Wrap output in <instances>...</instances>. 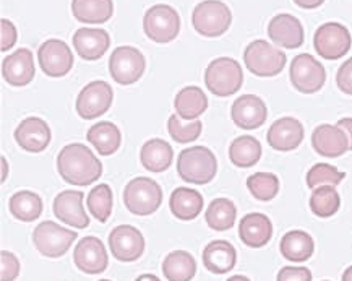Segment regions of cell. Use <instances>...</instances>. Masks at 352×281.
Here are the masks:
<instances>
[{"label": "cell", "instance_id": "cell-27", "mask_svg": "<svg viewBox=\"0 0 352 281\" xmlns=\"http://www.w3.org/2000/svg\"><path fill=\"white\" fill-rule=\"evenodd\" d=\"M175 114L184 121H195L208 107V98L198 86H185L175 94Z\"/></svg>", "mask_w": 352, "mask_h": 281}, {"label": "cell", "instance_id": "cell-41", "mask_svg": "<svg viewBox=\"0 0 352 281\" xmlns=\"http://www.w3.org/2000/svg\"><path fill=\"white\" fill-rule=\"evenodd\" d=\"M20 275V260L12 252H0V281H13Z\"/></svg>", "mask_w": 352, "mask_h": 281}, {"label": "cell", "instance_id": "cell-36", "mask_svg": "<svg viewBox=\"0 0 352 281\" xmlns=\"http://www.w3.org/2000/svg\"><path fill=\"white\" fill-rule=\"evenodd\" d=\"M341 198L335 185H320L310 196V210L318 218H331L340 210Z\"/></svg>", "mask_w": 352, "mask_h": 281}, {"label": "cell", "instance_id": "cell-23", "mask_svg": "<svg viewBox=\"0 0 352 281\" xmlns=\"http://www.w3.org/2000/svg\"><path fill=\"white\" fill-rule=\"evenodd\" d=\"M312 145L318 155L327 158H338L349 149V140L344 130L329 124H322L314 130Z\"/></svg>", "mask_w": 352, "mask_h": 281}, {"label": "cell", "instance_id": "cell-42", "mask_svg": "<svg viewBox=\"0 0 352 281\" xmlns=\"http://www.w3.org/2000/svg\"><path fill=\"white\" fill-rule=\"evenodd\" d=\"M18 33L15 25L12 23L7 18L0 20V51L7 52L8 49L13 48V44L16 43Z\"/></svg>", "mask_w": 352, "mask_h": 281}, {"label": "cell", "instance_id": "cell-40", "mask_svg": "<svg viewBox=\"0 0 352 281\" xmlns=\"http://www.w3.org/2000/svg\"><path fill=\"white\" fill-rule=\"evenodd\" d=\"M346 178V172L338 171L335 166L327 163H318L307 172V185L310 189H317L320 185H336Z\"/></svg>", "mask_w": 352, "mask_h": 281}, {"label": "cell", "instance_id": "cell-48", "mask_svg": "<svg viewBox=\"0 0 352 281\" xmlns=\"http://www.w3.org/2000/svg\"><path fill=\"white\" fill-rule=\"evenodd\" d=\"M135 281H161L160 278H157L156 275H150V273H144V275H140L137 280Z\"/></svg>", "mask_w": 352, "mask_h": 281}, {"label": "cell", "instance_id": "cell-3", "mask_svg": "<svg viewBox=\"0 0 352 281\" xmlns=\"http://www.w3.org/2000/svg\"><path fill=\"white\" fill-rule=\"evenodd\" d=\"M205 83L214 96L226 98L242 88L243 72L241 63L231 57H218L206 67Z\"/></svg>", "mask_w": 352, "mask_h": 281}, {"label": "cell", "instance_id": "cell-37", "mask_svg": "<svg viewBox=\"0 0 352 281\" xmlns=\"http://www.w3.org/2000/svg\"><path fill=\"white\" fill-rule=\"evenodd\" d=\"M88 210L96 218L99 223H106L109 220L112 207H114V197L112 190L107 184H99L88 194L87 198Z\"/></svg>", "mask_w": 352, "mask_h": 281}, {"label": "cell", "instance_id": "cell-43", "mask_svg": "<svg viewBox=\"0 0 352 281\" xmlns=\"http://www.w3.org/2000/svg\"><path fill=\"white\" fill-rule=\"evenodd\" d=\"M336 85L342 93L352 96V57L342 63L336 74Z\"/></svg>", "mask_w": 352, "mask_h": 281}, {"label": "cell", "instance_id": "cell-9", "mask_svg": "<svg viewBox=\"0 0 352 281\" xmlns=\"http://www.w3.org/2000/svg\"><path fill=\"white\" fill-rule=\"evenodd\" d=\"M289 76H291L292 86L304 94L320 92L327 81L324 67L310 54H299L292 59Z\"/></svg>", "mask_w": 352, "mask_h": 281}, {"label": "cell", "instance_id": "cell-14", "mask_svg": "<svg viewBox=\"0 0 352 281\" xmlns=\"http://www.w3.org/2000/svg\"><path fill=\"white\" fill-rule=\"evenodd\" d=\"M109 249L119 262H135L143 256L144 238L135 226H117L109 234Z\"/></svg>", "mask_w": 352, "mask_h": 281}, {"label": "cell", "instance_id": "cell-15", "mask_svg": "<svg viewBox=\"0 0 352 281\" xmlns=\"http://www.w3.org/2000/svg\"><path fill=\"white\" fill-rule=\"evenodd\" d=\"M74 262L76 269L88 275L102 273V271H106L107 265H109L104 244L99 241L98 238H94V236L83 238L76 244L74 251Z\"/></svg>", "mask_w": 352, "mask_h": 281}, {"label": "cell", "instance_id": "cell-49", "mask_svg": "<svg viewBox=\"0 0 352 281\" xmlns=\"http://www.w3.org/2000/svg\"><path fill=\"white\" fill-rule=\"evenodd\" d=\"M342 281H352V265L342 273Z\"/></svg>", "mask_w": 352, "mask_h": 281}, {"label": "cell", "instance_id": "cell-12", "mask_svg": "<svg viewBox=\"0 0 352 281\" xmlns=\"http://www.w3.org/2000/svg\"><path fill=\"white\" fill-rule=\"evenodd\" d=\"M144 56L137 48L120 46L112 51L109 57L111 76L120 85H132L143 76Z\"/></svg>", "mask_w": 352, "mask_h": 281}, {"label": "cell", "instance_id": "cell-16", "mask_svg": "<svg viewBox=\"0 0 352 281\" xmlns=\"http://www.w3.org/2000/svg\"><path fill=\"white\" fill-rule=\"evenodd\" d=\"M85 194L78 190H64L54 200V215L65 225L76 229L88 228L89 218L83 208Z\"/></svg>", "mask_w": 352, "mask_h": 281}, {"label": "cell", "instance_id": "cell-38", "mask_svg": "<svg viewBox=\"0 0 352 281\" xmlns=\"http://www.w3.org/2000/svg\"><path fill=\"white\" fill-rule=\"evenodd\" d=\"M247 189L256 200L270 202L278 196L279 179L273 172H255L247 179Z\"/></svg>", "mask_w": 352, "mask_h": 281}, {"label": "cell", "instance_id": "cell-28", "mask_svg": "<svg viewBox=\"0 0 352 281\" xmlns=\"http://www.w3.org/2000/svg\"><path fill=\"white\" fill-rule=\"evenodd\" d=\"M72 12L80 23L101 25L114 15L112 0H72Z\"/></svg>", "mask_w": 352, "mask_h": 281}, {"label": "cell", "instance_id": "cell-24", "mask_svg": "<svg viewBox=\"0 0 352 281\" xmlns=\"http://www.w3.org/2000/svg\"><path fill=\"white\" fill-rule=\"evenodd\" d=\"M239 236H241V241L248 247H263L273 238L272 220L263 213H248L239 225Z\"/></svg>", "mask_w": 352, "mask_h": 281}, {"label": "cell", "instance_id": "cell-6", "mask_svg": "<svg viewBox=\"0 0 352 281\" xmlns=\"http://www.w3.org/2000/svg\"><path fill=\"white\" fill-rule=\"evenodd\" d=\"M243 62L247 69L256 76H276L286 65L287 57L268 41L256 39L250 43L243 52Z\"/></svg>", "mask_w": 352, "mask_h": 281}, {"label": "cell", "instance_id": "cell-39", "mask_svg": "<svg viewBox=\"0 0 352 281\" xmlns=\"http://www.w3.org/2000/svg\"><path fill=\"white\" fill-rule=\"evenodd\" d=\"M201 121H185L180 119L177 114L170 116L168 121V130L177 143H190L201 135Z\"/></svg>", "mask_w": 352, "mask_h": 281}, {"label": "cell", "instance_id": "cell-29", "mask_svg": "<svg viewBox=\"0 0 352 281\" xmlns=\"http://www.w3.org/2000/svg\"><path fill=\"white\" fill-rule=\"evenodd\" d=\"M169 207L177 220L192 221L203 210V196L188 187H177L170 194Z\"/></svg>", "mask_w": 352, "mask_h": 281}, {"label": "cell", "instance_id": "cell-46", "mask_svg": "<svg viewBox=\"0 0 352 281\" xmlns=\"http://www.w3.org/2000/svg\"><path fill=\"white\" fill-rule=\"evenodd\" d=\"M324 0H294L296 6L300 8H305V10H312V8H317L322 6Z\"/></svg>", "mask_w": 352, "mask_h": 281}, {"label": "cell", "instance_id": "cell-1", "mask_svg": "<svg viewBox=\"0 0 352 281\" xmlns=\"http://www.w3.org/2000/svg\"><path fill=\"white\" fill-rule=\"evenodd\" d=\"M57 171L67 184L85 187L101 178L102 165L87 145L70 143L57 155Z\"/></svg>", "mask_w": 352, "mask_h": 281}, {"label": "cell", "instance_id": "cell-10", "mask_svg": "<svg viewBox=\"0 0 352 281\" xmlns=\"http://www.w3.org/2000/svg\"><path fill=\"white\" fill-rule=\"evenodd\" d=\"M351 44L352 38L349 30L341 23L329 21L315 31L314 48L318 56L327 61H336V59L344 57L349 52Z\"/></svg>", "mask_w": 352, "mask_h": 281}, {"label": "cell", "instance_id": "cell-44", "mask_svg": "<svg viewBox=\"0 0 352 281\" xmlns=\"http://www.w3.org/2000/svg\"><path fill=\"white\" fill-rule=\"evenodd\" d=\"M276 281H312V273L305 267H284Z\"/></svg>", "mask_w": 352, "mask_h": 281}, {"label": "cell", "instance_id": "cell-47", "mask_svg": "<svg viewBox=\"0 0 352 281\" xmlns=\"http://www.w3.org/2000/svg\"><path fill=\"white\" fill-rule=\"evenodd\" d=\"M0 165H2V176H0V183H6L7 174H8V165H7L6 156L0 158Z\"/></svg>", "mask_w": 352, "mask_h": 281}, {"label": "cell", "instance_id": "cell-2", "mask_svg": "<svg viewBox=\"0 0 352 281\" xmlns=\"http://www.w3.org/2000/svg\"><path fill=\"white\" fill-rule=\"evenodd\" d=\"M177 172L180 179L188 184H208L218 172V161L206 147L185 148L177 158Z\"/></svg>", "mask_w": 352, "mask_h": 281}, {"label": "cell", "instance_id": "cell-13", "mask_svg": "<svg viewBox=\"0 0 352 281\" xmlns=\"http://www.w3.org/2000/svg\"><path fill=\"white\" fill-rule=\"evenodd\" d=\"M38 62L47 76L60 79L74 67V52L65 41L47 39L38 49Z\"/></svg>", "mask_w": 352, "mask_h": 281}, {"label": "cell", "instance_id": "cell-19", "mask_svg": "<svg viewBox=\"0 0 352 281\" xmlns=\"http://www.w3.org/2000/svg\"><path fill=\"white\" fill-rule=\"evenodd\" d=\"M266 140L276 152H292L304 140V125L294 117H281L270 127Z\"/></svg>", "mask_w": 352, "mask_h": 281}, {"label": "cell", "instance_id": "cell-7", "mask_svg": "<svg viewBox=\"0 0 352 281\" xmlns=\"http://www.w3.org/2000/svg\"><path fill=\"white\" fill-rule=\"evenodd\" d=\"M144 34L155 43H170L180 31V17L170 6L157 3L148 8L143 18Z\"/></svg>", "mask_w": 352, "mask_h": 281}, {"label": "cell", "instance_id": "cell-4", "mask_svg": "<svg viewBox=\"0 0 352 281\" xmlns=\"http://www.w3.org/2000/svg\"><path fill=\"white\" fill-rule=\"evenodd\" d=\"M232 23V12L221 0H203L193 8L192 25L205 38H218Z\"/></svg>", "mask_w": 352, "mask_h": 281}, {"label": "cell", "instance_id": "cell-5", "mask_svg": "<svg viewBox=\"0 0 352 281\" xmlns=\"http://www.w3.org/2000/svg\"><path fill=\"white\" fill-rule=\"evenodd\" d=\"M124 203L133 215H151L162 203L161 185L150 178H135L125 185Z\"/></svg>", "mask_w": 352, "mask_h": 281}, {"label": "cell", "instance_id": "cell-33", "mask_svg": "<svg viewBox=\"0 0 352 281\" xmlns=\"http://www.w3.org/2000/svg\"><path fill=\"white\" fill-rule=\"evenodd\" d=\"M261 145L255 137H237L229 147V160L237 167H252L260 161Z\"/></svg>", "mask_w": 352, "mask_h": 281}, {"label": "cell", "instance_id": "cell-25", "mask_svg": "<svg viewBox=\"0 0 352 281\" xmlns=\"http://www.w3.org/2000/svg\"><path fill=\"white\" fill-rule=\"evenodd\" d=\"M237 252L231 242L213 241L203 251V265L214 275H224L236 267Z\"/></svg>", "mask_w": 352, "mask_h": 281}, {"label": "cell", "instance_id": "cell-17", "mask_svg": "<svg viewBox=\"0 0 352 281\" xmlns=\"http://www.w3.org/2000/svg\"><path fill=\"white\" fill-rule=\"evenodd\" d=\"M268 110L263 99L255 94H243L237 98L231 107V117L239 129L255 130L265 124Z\"/></svg>", "mask_w": 352, "mask_h": 281}, {"label": "cell", "instance_id": "cell-32", "mask_svg": "<svg viewBox=\"0 0 352 281\" xmlns=\"http://www.w3.org/2000/svg\"><path fill=\"white\" fill-rule=\"evenodd\" d=\"M162 273L168 281H192L197 273V262L187 251H174L162 262Z\"/></svg>", "mask_w": 352, "mask_h": 281}, {"label": "cell", "instance_id": "cell-22", "mask_svg": "<svg viewBox=\"0 0 352 281\" xmlns=\"http://www.w3.org/2000/svg\"><path fill=\"white\" fill-rule=\"evenodd\" d=\"M74 48L85 61H98L111 46L109 33L102 28H80L75 31Z\"/></svg>", "mask_w": 352, "mask_h": 281}, {"label": "cell", "instance_id": "cell-8", "mask_svg": "<svg viewBox=\"0 0 352 281\" xmlns=\"http://www.w3.org/2000/svg\"><path fill=\"white\" fill-rule=\"evenodd\" d=\"M78 233L62 228L54 221H43L36 226L33 233V244L38 251L47 258L62 257L69 251Z\"/></svg>", "mask_w": 352, "mask_h": 281}, {"label": "cell", "instance_id": "cell-21", "mask_svg": "<svg viewBox=\"0 0 352 281\" xmlns=\"http://www.w3.org/2000/svg\"><path fill=\"white\" fill-rule=\"evenodd\" d=\"M268 36L278 46L286 49H297L304 44V28L294 15L281 13L268 25Z\"/></svg>", "mask_w": 352, "mask_h": 281}, {"label": "cell", "instance_id": "cell-11", "mask_svg": "<svg viewBox=\"0 0 352 281\" xmlns=\"http://www.w3.org/2000/svg\"><path fill=\"white\" fill-rule=\"evenodd\" d=\"M114 101V92L107 81H91L81 90L76 98V112L81 119L91 121L99 116H104Z\"/></svg>", "mask_w": 352, "mask_h": 281}, {"label": "cell", "instance_id": "cell-50", "mask_svg": "<svg viewBox=\"0 0 352 281\" xmlns=\"http://www.w3.org/2000/svg\"><path fill=\"white\" fill-rule=\"evenodd\" d=\"M228 281H250V280H248L247 276H243V275H234Z\"/></svg>", "mask_w": 352, "mask_h": 281}, {"label": "cell", "instance_id": "cell-30", "mask_svg": "<svg viewBox=\"0 0 352 281\" xmlns=\"http://www.w3.org/2000/svg\"><path fill=\"white\" fill-rule=\"evenodd\" d=\"M88 142L96 148L101 156H111L119 149L122 142V134L119 127L112 122L102 121L94 124L87 134Z\"/></svg>", "mask_w": 352, "mask_h": 281}, {"label": "cell", "instance_id": "cell-34", "mask_svg": "<svg viewBox=\"0 0 352 281\" xmlns=\"http://www.w3.org/2000/svg\"><path fill=\"white\" fill-rule=\"evenodd\" d=\"M8 207H10L12 215L25 223L38 220L43 213V200L38 194L30 192V190H20L13 194Z\"/></svg>", "mask_w": 352, "mask_h": 281}, {"label": "cell", "instance_id": "cell-18", "mask_svg": "<svg viewBox=\"0 0 352 281\" xmlns=\"http://www.w3.org/2000/svg\"><path fill=\"white\" fill-rule=\"evenodd\" d=\"M15 140L25 152L41 153L51 143V129L41 117H26L16 127Z\"/></svg>", "mask_w": 352, "mask_h": 281}, {"label": "cell", "instance_id": "cell-51", "mask_svg": "<svg viewBox=\"0 0 352 281\" xmlns=\"http://www.w3.org/2000/svg\"><path fill=\"white\" fill-rule=\"evenodd\" d=\"M99 281H111V280H99Z\"/></svg>", "mask_w": 352, "mask_h": 281}, {"label": "cell", "instance_id": "cell-31", "mask_svg": "<svg viewBox=\"0 0 352 281\" xmlns=\"http://www.w3.org/2000/svg\"><path fill=\"white\" fill-rule=\"evenodd\" d=\"M284 258L291 262H305L314 256V239L304 231H289L279 244Z\"/></svg>", "mask_w": 352, "mask_h": 281}, {"label": "cell", "instance_id": "cell-26", "mask_svg": "<svg viewBox=\"0 0 352 281\" xmlns=\"http://www.w3.org/2000/svg\"><path fill=\"white\" fill-rule=\"evenodd\" d=\"M174 152L173 147L161 138H151L143 143L140 149V161L144 169L150 172H164L173 165Z\"/></svg>", "mask_w": 352, "mask_h": 281}, {"label": "cell", "instance_id": "cell-35", "mask_svg": "<svg viewBox=\"0 0 352 281\" xmlns=\"http://www.w3.org/2000/svg\"><path fill=\"white\" fill-rule=\"evenodd\" d=\"M236 205L229 198H216V200L210 203V207L206 208L205 213L206 225L211 229L219 231V233L231 229L234 223H236Z\"/></svg>", "mask_w": 352, "mask_h": 281}, {"label": "cell", "instance_id": "cell-20", "mask_svg": "<svg viewBox=\"0 0 352 281\" xmlns=\"http://www.w3.org/2000/svg\"><path fill=\"white\" fill-rule=\"evenodd\" d=\"M36 75L33 52L21 48L2 61V76L12 86H26Z\"/></svg>", "mask_w": 352, "mask_h": 281}, {"label": "cell", "instance_id": "cell-45", "mask_svg": "<svg viewBox=\"0 0 352 281\" xmlns=\"http://www.w3.org/2000/svg\"><path fill=\"white\" fill-rule=\"evenodd\" d=\"M338 127L344 130L347 140H349V149H352V117H344V119L338 121Z\"/></svg>", "mask_w": 352, "mask_h": 281}]
</instances>
